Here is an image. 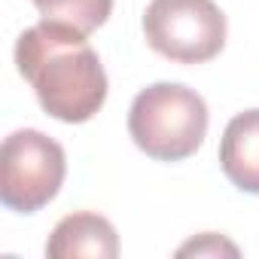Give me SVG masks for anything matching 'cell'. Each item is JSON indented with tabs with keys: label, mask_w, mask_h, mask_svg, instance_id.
I'll use <instances>...</instances> for the list:
<instances>
[{
	"label": "cell",
	"mask_w": 259,
	"mask_h": 259,
	"mask_svg": "<svg viewBox=\"0 0 259 259\" xmlns=\"http://www.w3.org/2000/svg\"><path fill=\"white\" fill-rule=\"evenodd\" d=\"M220 168L232 186L259 195V110L238 113L220 141Z\"/></svg>",
	"instance_id": "obj_6"
},
{
	"label": "cell",
	"mask_w": 259,
	"mask_h": 259,
	"mask_svg": "<svg viewBox=\"0 0 259 259\" xmlns=\"http://www.w3.org/2000/svg\"><path fill=\"white\" fill-rule=\"evenodd\" d=\"M46 256L52 259H73V256H95V259H116L119 256V238L110 220L101 213H70L64 217L49 241H46Z\"/></svg>",
	"instance_id": "obj_5"
},
{
	"label": "cell",
	"mask_w": 259,
	"mask_h": 259,
	"mask_svg": "<svg viewBox=\"0 0 259 259\" xmlns=\"http://www.w3.org/2000/svg\"><path fill=\"white\" fill-rule=\"evenodd\" d=\"M144 37L168 61L204 64L226 46V16L213 0H150Z\"/></svg>",
	"instance_id": "obj_3"
},
{
	"label": "cell",
	"mask_w": 259,
	"mask_h": 259,
	"mask_svg": "<svg viewBox=\"0 0 259 259\" xmlns=\"http://www.w3.org/2000/svg\"><path fill=\"white\" fill-rule=\"evenodd\" d=\"M31 4L40 10L43 19L73 25L82 34L98 31L113 13V0H31Z\"/></svg>",
	"instance_id": "obj_7"
},
{
	"label": "cell",
	"mask_w": 259,
	"mask_h": 259,
	"mask_svg": "<svg viewBox=\"0 0 259 259\" xmlns=\"http://www.w3.org/2000/svg\"><path fill=\"white\" fill-rule=\"evenodd\" d=\"M67 174V159L58 141L37 128H22L0 150V201L10 210L34 213L46 207Z\"/></svg>",
	"instance_id": "obj_4"
},
{
	"label": "cell",
	"mask_w": 259,
	"mask_h": 259,
	"mask_svg": "<svg viewBox=\"0 0 259 259\" xmlns=\"http://www.w3.org/2000/svg\"><path fill=\"white\" fill-rule=\"evenodd\" d=\"M189 253H195V256H220V253L238 256V247L229 244L226 238L213 235V232H204L201 238H195V241H189V244H183V247L177 250V256H189Z\"/></svg>",
	"instance_id": "obj_8"
},
{
	"label": "cell",
	"mask_w": 259,
	"mask_h": 259,
	"mask_svg": "<svg viewBox=\"0 0 259 259\" xmlns=\"http://www.w3.org/2000/svg\"><path fill=\"white\" fill-rule=\"evenodd\" d=\"M73 25L37 22L16 40V67L40 107L58 122H89L107 101V73L98 52Z\"/></svg>",
	"instance_id": "obj_1"
},
{
	"label": "cell",
	"mask_w": 259,
	"mask_h": 259,
	"mask_svg": "<svg viewBox=\"0 0 259 259\" xmlns=\"http://www.w3.org/2000/svg\"><path fill=\"white\" fill-rule=\"evenodd\" d=\"M128 135L156 162L189 159L207 135V104L180 82L147 85L128 110Z\"/></svg>",
	"instance_id": "obj_2"
}]
</instances>
